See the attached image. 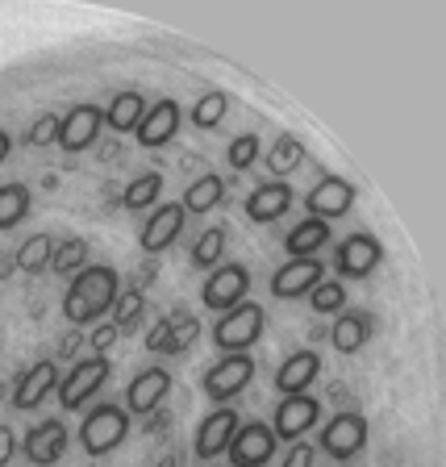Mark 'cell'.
Instances as JSON below:
<instances>
[{
  "mask_svg": "<svg viewBox=\"0 0 446 467\" xmlns=\"http://www.w3.org/2000/svg\"><path fill=\"white\" fill-rule=\"evenodd\" d=\"M121 296V280H117L113 267L97 263V267H84V272L71 275L67 296H63V317L67 326H92L100 321Z\"/></svg>",
  "mask_w": 446,
  "mask_h": 467,
  "instance_id": "obj_1",
  "label": "cell"
},
{
  "mask_svg": "<svg viewBox=\"0 0 446 467\" xmlns=\"http://www.w3.org/2000/svg\"><path fill=\"white\" fill-rule=\"evenodd\" d=\"M263 326H267V309H263L259 301L233 305L230 313H217L213 347L222 350V355H246V350L263 338Z\"/></svg>",
  "mask_w": 446,
  "mask_h": 467,
  "instance_id": "obj_2",
  "label": "cell"
},
{
  "mask_svg": "<svg viewBox=\"0 0 446 467\" xmlns=\"http://www.w3.org/2000/svg\"><path fill=\"white\" fill-rule=\"evenodd\" d=\"M126 438H130V413L121 405H113V400H100L84 418V426H79V447L92 459L113 455Z\"/></svg>",
  "mask_w": 446,
  "mask_h": 467,
  "instance_id": "obj_3",
  "label": "cell"
},
{
  "mask_svg": "<svg viewBox=\"0 0 446 467\" xmlns=\"http://www.w3.org/2000/svg\"><path fill=\"white\" fill-rule=\"evenodd\" d=\"M109 376H113V363H109L105 355H92V359H79L76 368L67 371V376L58 379V405L67 409V413H76V409H84L88 400H92V397H97V392L109 384Z\"/></svg>",
  "mask_w": 446,
  "mask_h": 467,
  "instance_id": "obj_4",
  "label": "cell"
},
{
  "mask_svg": "<svg viewBox=\"0 0 446 467\" xmlns=\"http://www.w3.org/2000/svg\"><path fill=\"white\" fill-rule=\"evenodd\" d=\"M317 447L326 451L334 463H350V459L368 447V418H363V413H355V409L334 413V418L321 426Z\"/></svg>",
  "mask_w": 446,
  "mask_h": 467,
  "instance_id": "obj_5",
  "label": "cell"
},
{
  "mask_svg": "<svg viewBox=\"0 0 446 467\" xmlns=\"http://www.w3.org/2000/svg\"><path fill=\"white\" fill-rule=\"evenodd\" d=\"M251 379H254V359L251 355H222V359L201 376V389H204V397L209 400L225 405V400H233L238 392L251 389Z\"/></svg>",
  "mask_w": 446,
  "mask_h": 467,
  "instance_id": "obj_6",
  "label": "cell"
},
{
  "mask_svg": "<svg viewBox=\"0 0 446 467\" xmlns=\"http://www.w3.org/2000/svg\"><path fill=\"white\" fill-rule=\"evenodd\" d=\"M246 292H251V272H246L243 263H225V267L209 272V280L201 288V305L213 313H230L233 305L246 301Z\"/></svg>",
  "mask_w": 446,
  "mask_h": 467,
  "instance_id": "obj_7",
  "label": "cell"
},
{
  "mask_svg": "<svg viewBox=\"0 0 446 467\" xmlns=\"http://www.w3.org/2000/svg\"><path fill=\"white\" fill-rule=\"evenodd\" d=\"M275 430L267 426V421H243V426L233 430V438H230V459H233V467H267L272 463V455H275Z\"/></svg>",
  "mask_w": 446,
  "mask_h": 467,
  "instance_id": "obj_8",
  "label": "cell"
},
{
  "mask_svg": "<svg viewBox=\"0 0 446 467\" xmlns=\"http://www.w3.org/2000/svg\"><path fill=\"white\" fill-rule=\"evenodd\" d=\"M167 392H171V371L167 368H142L126 384V400H121V409H126L130 418H150V413H159V405L167 400Z\"/></svg>",
  "mask_w": 446,
  "mask_h": 467,
  "instance_id": "obj_9",
  "label": "cell"
},
{
  "mask_svg": "<svg viewBox=\"0 0 446 467\" xmlns=\"http://www.w3.org/2000/svg\"><path fill=\"white\" fill-rule=\"evenodd\" d=\"M379 259H384V246H379L376 234H350L347 243H338V251H334V272L342 280H368L379 267Z\"/></svg>",
  "mask_w": 446,
  "mask_h": 467,
  "instance_id": "obj_10",
  "label": "cell"
},
{
  "mask_svg": "<svg viewBox=\"0 0 446 467\" xmlns=\"http://www.w3.org/2000/svg\"><path fill=\"white\" fill-rule=\"evenodd\" d=\"M100 130H105V109L92 105V100H79V105H71L67 117H63L58 146H63L67 155H84L88 146L100 138Z\"/></svg>",
  "mask_w": 446,
  "mask_h": 467,
  "instance_id": "obj_11",
  "label": "cell"
},
{
  "mask_svg": "<svg viewBox=\"0 0 446 467\" xmlns=\"http://www.w3.org/2000/svg\"><path fill=\"white\" fill-rule=\"evenodd\" d=\"M350 204H355V184L342 180V175H321L317 184L305 192V209H309V217H321V222H338V217H347Z\"/></svg>",
  "mask_w": 446,
  "mask_h": 467,
  "instance_id": "obj_12",
  "label": "cell"
},
{
  "mask_svg": "<svg viewBox=\"0 0 446 467\" xmlns=\"http://www.w3.org/2000/svg\"><path fill=\"white\" fill-rule=\"evenodd\" d=\"M317 421H321V400L309 397V392H296V397H284L280 405H275L272 430L284 442H301V434H309Z\"/></svg>",
  "mask_w": 446,
  "mask_h": 467,
  "instance_id": "obj_13",
  "label": "cell"
},
{
  "mask_svg": "<svg viewBox=\"0 0 446 467\" xmlns=\"http://www.w3.org/2000/svg\"><path fill=\"white\" fill-rule=\"evenodd\" d=\"M321 280H326V263L321 259H288L272 275V296L275 301H301Z\"/></svg>",
  "mask_w": 446,
  "mask_h": 467,
  "instance_id": "obj_14",
  "label": "cell"
},
{
  "mask_svg": "<svg viewBox=\"0 0 446 467\" xmlns=\"http://www.w3.org/2000/svg\"><path fill=\"white\" fill-rule=\"evenodd\" d=\"M201 334L196 317L188 309H171L167 317H159L146 334V350H155V355H180V350L192 347V338Z\"/></svg>",
  "mask_w": 446,
  "mask_h": 467,
  "instance_id": "obj_15",
  "label": "cell"
},
{
  "mask_svg": "<svg viewBox=\"0 0 446 467\" xmlns=\"http://www.w3.org/2000/svg\"><path fill=\"white\" fill-rule=\"evenodd\" d=\"M184 204L180 201H167V204H155V213L146 217L142 234H138V246H142L146 254H163L167 246L184 234Z\"/></svg>",
  "mask_w": 446,
  "mask_h": 467,
  "instance_id": "obj_16",
  "label": "cell"
},
{
  "mask_svg": "<svg viewBox=\"0 0 446 467\" xmlns=\"http://www.w3.org/2000/svg\"><path fill=\"white\" fill-rule=\"evenodd\" d=\"M243 426V418L233 413V409H213L209 418L196 426V438H192V455L196 459H204V463H213L217 455H225V447H230V438H233V430Z\"/></svg>",
  "mask_w": 446,
  "mask_h": 467,
  "instance_id": "obj_17",
  "label": "cell"
},
{
  "mask_svg": "<svg viewBox=\"0 0 446 467\" xmlns=\"http://www.w3.org/2000/svg\"><path fill=\"white\" fill-rule=\"evenodd\" d=\"M21 451H26V459L34 467H55L58 459L67 455V426H63L58 418L38 421L34 430H26V442H21Z\"/></svg>",
  "mask_w": 446,
  "mask_h": 467,
  "instance_id": "obj_18",
  "label": "cell"
},
{
  "mask_svg": "<svg viewBox=\"0 0 446 467\" xmlns=\"http://www.w3.org/2000/svg\"><path fill=\"white\" fill-rule=\"evenodd\" d=\"M180 105L175 100H155V105L146 109L142 117V126L134 130L138 146H146V150H159V146H167L175 134H180Z\"/></svg>",
  "mask_w": 446,
  "mask_h": 467,
  "instance_id": "obj_19",
  "label": "cell"
},
{
  "mask_svg": "<svg viewBox=\"0 0 446 467\" xmlns=\"http://www.w3.org/2000/svg\"><path fill=\"white\" fill-rule=\"evenodd\" d=\"M58 389V368L50 359H38L29 371H21L17 384H13V409H38L50 392Z\"/></svg>",
  "mask_w": 446,
  "mask_h": 467,
  "instance_id": "obj_20",
  "label": "cell"
},
{
  "mask_svg": "<svg viewBox=\"0 0 446 467\" xmlns=\"http://www.w3.org/2000/svg\"><path fill=\"white\" fill-rule=\"evenodd\" d=\"M292 201H296V192H292L288 180L259 184L251 196H246V217H251V222H259V225H272V222H280V217L288 213Z\"/></svg>",
  "mask_w": 446,
  "mask_h": 467,
  "instance_id": "obj_21",
  "label": "cell"
},
{
  "mask_svg": "<svg viewBox=\"0 0 446 467\" xmlns=\"http://www.w3.org/2000/svg\"><path fill=\"white\" fill-rule=\"evenodd\" d=\"M317 371H321L317 350H296V355H288V359L280 363V371H275V392H280V397L309 392L313 379H317Z\"/></svg>",
  "mask_w": 446,
  "mask_h": 467,
  "instance_id": "obj_22",
  "label": "cell"
},
{
  "mask_svg": "<svg viewBox=\"0 0 446 467\" xmlns=\"http://www.w3.org/2000/svg\"><path fill=\"white\" fill-rule=\"evenodd\" d=\"M371 334H376V317L363 309H342L338 317H334V330H330V342L338 355H355V350H363L371 342Z\"/></svg>",
  "mask_w": 446,
  "mask_h": 467,
  "instance_id": "obj_23",
  "label": "cell"
},
{
  "mask_svg": "<svg viewBox=\"0 0 446 467\" xmlns=\"http://www.w3.org/2000/svg\"><path fill=\"white\" fill-rule=\"evenodd\" d=\"M330 243V222H321V217H305L301 225H292L284 234V251L288 259H317V251Z\"/></svg>",
  "mask_w": 446,
  "mask_h": 467,
  "instance_id": "obj_24",
  "label": "cell"
},
{
  "mask_svg": "<svg viewBox=\"0 0 446 467\" xmlns=\"http://www.w3.org/2000/svg\"><path fill=\"white\" fill-rule=\"evenodd\" d=\"M142 117H146L142 92H117L105 109V126L117 130V134H134V130L142 126Z\"/></svg>",
  "mask_w": 446,
  "mask_h": 467,
  "instance_id": "obj_25",
  "label": "cell"
},
{
  "mask_svg": "<svg viewBox=\"0 0 446 467\" xmlns=\"http://www.w3.org/2000/svg\"><path fill=\"white\" fill-rule=\"evenodd\" d=\"M225 196V180L217 171H204L201 180H192V184H188V192H184V213H209V209H217V201H222Z\"/></svg>",
  "mask_w": 446,
  "mask_h": 467,
  "instance_id": "obj_26",
  "label": "cell"
},
{
  "mask_svg": "<svg viewBox=\"0 0 446 467\" xmlns=\"http://www.w3.org/2000/svg\"><path fill=\"white\" fill-rule=\"evenodd\" d=\"M159 196H163V175L159 171H142V175H134V180L121 188V204H126L130 213H146V209H155Z\"/></svg>",
  "mask_w": 446,
  "mask_h": 467,
  "instance_id": "obj_27",
  "label": "cell"
},
{
  "mask_svg": "<svg viewBox=\"0 0 446 467\" xmlns=\"http://www.w3.org/2000/svg\"><path fill=\"white\" fill-rule=\"evenodd\" d=\"M17 272L26 275H42L50 272V259H55V238L50 234H34V238H26V243L17 246Z\"/></svg>",
  "mask_w": 446,
  "mask_h": 467,
  "instance_id": "obj_28",
  "label": "cell"
},
{
  "mask_svg": "<svg viewBox=\"0 0 446 467\" xmlns=\"http://www.w3.org/2000/svg\"><path fill=\"white\" fill-rule=\"evenodd\" d=\"M305 155H309V150H305L301 138H296V134H280L272 142V150H267V171L284 180V175H292L296 167L305 163Z\"/></svg>",
  "mask_w": 446,
  "mask_h": 467,
  "instance_id": "obj_29",
  "label": "cell"
},
{
  "mask_svg": "<svg viewBox=\"0 0 446 467\" xmlns=\"http://www.w3.org/2000/svg\"><path fill=\"white\" fill-rule=\"evenodd\" d=\"M84 267H88V238L71 234V238L55 243V259H50V272L63 275V280H71V275L84 272Z\"/></svg>",
  "mask_w": 446,
  "mask_h": 467,
  "instance_id": "obj_30",
  "label": "cell"
},
{
  "mask_svg": "<svg viewBox=\"0 0 446 467\" xmlns=\"http://www.w3.org/2000/svg\"><path fill=\"white\" fill-rule=\"evenodd\" d=\"M222 254H225V225H209L192 246V267L196 272H213V267H222Z\"/></svg>",
  "mask_w": 446,
  "mask_h": 467,
  "instance_id": "obj_31",
  "label": "cell"
},
{
  "mask_svg": "<svg viewBox=\"0 0 446 467\" xmlns=\"http://www.w3.org/2000/svg\"><path fill=\"white\" fill-rule=\"evenodd\" d=\"M29 188L26 184H0V230H13V225L26 222L29 213Z\"/></svg>",
  "mask_w": 446,
  "mask_h": 467,
  "instance_id": "obj_32",
  "label": "cell"
},
{
  "mask_svg": "<svg viewBox=\"0 0 446 467\" xmlns=\"http://www.w3.org/2000/svg\"><path fill=\"white\" fill-rule=\"evenodd\" d=\"M225 113H230V97L225 92H201L196 97V105H192V126L196 130H217L225 121Z\"/></svg>",
  "mask_w": 446,
  "mask_h": 467,
  "instance_id": "obj_33",
  "label": "cell"
},
{
  "mask_svg": "<svg viewBox=\"0 0 446 467\" xmlns=\"http://www.w3.org/2000/svg\"><path fill=\"white\" fill-rule=\"evenodd\" d=\"M142 313H146L142 288H130V292H121V296H117V305H113V326L121 334H130V330H138V326H142Z\"/></svg>",
  "mask_w": 446,
  "mask_h": 467,
  "instance_id": "obj_34",
  "label": "cell"
},
{
  "mask_svg": "<svg viewBox=\"0 0 446 467\" xmlns=\"http://www.w3.org/2000/svg\"><path fill=\"white\" fill-rule=\"evenodd\" d=\"M309 309L321 313V317H330V313H342L347 309V288L338 280H321L317 288L309 292Z\"/></svg>",
  "mask_w": 446,
  "mask_h": 467,
  "instance_id": "obj_35",
  "label": "cell"
},
{
  "mask_svg": "<svg viewBox=\"0 0 446 467\" xmlns=\"http://www.w3.org/2000/svg\"><path fill=\"white\" fill-rule=\"evenodd\" d=\"M259 150H263V138L259 134H238L230 142V150H225V163L233 167V175H238V171H251L254 159H259Z\"/></svg>",
  "mask_w": 446,
  "mask_h": 467,
  "instance_id": "obj_36",
  "label": "cell"
},
{
  "mask_svg": "<svg viewBox=\"0 0 446 467\" xmlns=\"http://www.w3.org/2000/svg\"><path fill=\"white\" fill-rule=\"evenodd\" d=\"M58 130H63V117L58 113H42L38 121H34V126H29V134H26V142L29 146H55L58 142Z\"/></svg>",
  "mask_w": 446,
  "mask_h": 467,
  "instance_id": "obj_37",
  "label": "cell"
},
{
  "mask_svg": "<svg viewBox=\"0 0 446 467\" xmlns=\"http://www.w3.org/2000/svg\"><path fill=\"white\" fill-rule=\"evenodd\" d=\"M117 338H121V330H117L113 321H97V326H92V334H88V347H92V355H105Z\"/></svg>",
  "mask_w": 446,
  "mask_h": 467,
  "instance_id": "obj_38",
  "label": "cell"
},
{
  "mask_svg": "<svg viewBox=\"0 0 446 467\" xmlns=\"http://www.w3.org/2000/svg\"><path fill=\"white\" fill-rule=\"evenodd\" d=\"M313 459H317V447H309V442H292V451L284 455V467H313Z\"/></svg>",
  "mask_w": 446,
  "mask_h": 467,
  "instance_id": "obj_39",
  "label": "cell"
},
{
  "mask_svg": "<svg viewBox=\"0 0 446 467\" xmlns=\"http://www.w3.org/2000/svg\"><path fill=\"white\" fill-rule=\"evenodd\" d=\"M13 455H17V434L9 426H0V467H9Z\"/></svg>",
  "mask_w": 446,
  "mask_h": 467,
  "instance_id": "obj_40",
  "label": "cell"
},
{
  "mask_svg": "<svg viewBox=\"0 0 446 467\" xmlns=\"http://www.w3.org/2000/svg\"><path fill=\"white\" fill-rule=\"evenodd\" d=\"M13 272H17V259H13V254H0V280H9Z\"/></svg>",
  "mask_w": 446,
  "mask_h": 467,
  "instance_id": "obj_41",
  "label": "cell"
},
{
  "mask_svg": "<svg viewBox=\"0 0 446 467\" xmlns=\"http://www.w3.org/2000/svg\"><path fill=\"white\" fill-rule=\"evenodd\" d=\"M9 150H13V138L5 134V130H0V163H5V159H9Z\"/></svg>",
  "mask_w": 446,
  "mask_h": 467,
  "instance_id": "obj_42",
  "label": "cell"
},
{
  "mask_svg": "<svg viewBox=\"0 0 446 467\" xmlns=\"http://www.w3.org/2000/svg\"><path fill=\"white\" fill-rule=\"evenodd\" d=\"M76 347H79V338H76V334H67V338L58 342V350H63V355H71V350H76Z\"/></svg>",
  "mask_w": 446,
  "mask_h": 467,
  "instance_id": "obj_43",
  "label": "cell"
},
{
  "mask_svg": "<svg viewBox=\"0 0 446 467\" xmlns=\"http://www.w3.org/2000/svg\"><path fill=\"white\" fill-rule=\"evenodd\" d=\"M159 467H180V459H175V455H167V459H163V463H159Z\"/></svg>",
  "mask_w": 446,
  "mask_h": 467,
  "instance_id": "obj_44",
  "label": "cell"
},
{
  "mask_svg": "<svg viewBox=\"0 0 446 467\" xmlns=\"http://www.w3.org/2000/svg\"><path fill=\"white\" fill-rule=\"evenodd\" d=\"M338 467H355V463H338Z\"/></svg>",
  "mask_w": 446,
  "mask_h": 467,
  "instance_id": "obj_45",
  "label": "cell"
}]
</instances>
